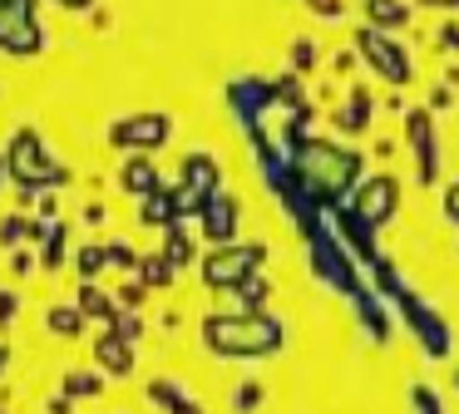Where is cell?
<instances>
[{
  "label": "cell",
  "mask_w": 459,
  "mask_h": 414,
  "mask_svg": "<svg viewBox=\"0 0 459 414\" xmlns=\"http://www.w3.org/2000/svg\"><path fill=\"white\" fill-rule=\"evenodd\" d=\"M25 237H30V222H25L21 212H11L5 222H0V246H21Z\"/></svg>",
  "instance_id": "cell-8"
},
{
  "label": "cell",
  "mask_w": 459,
  "mask_h": 414,
  "mask_svg": "<svg viewBox=\"0 0 459 414\" xmlns=\"http://www.w3.org/2000/svg\"><path fill=\"white\" fill-rule=\"evenodd\" d=\"M0 414H5V410H0Z\"/></svg>",
  "instance_id": "cell-18"
},
{
  "label": "cell",
  "mask_w": 459,
  "mask_h": 414,
  "mask_svg": "<svg viewBox=\"0 0 459 414\" xmlns=\"http://www.w3.org/2000/svg\"><path fill=\"white\" fill-rule=\"evenodd\" d=\"M5 177H15V187H35V193H50V187H65L70 173L55 163L50 143H45L35 128H15L11 148H5Z\"/></svg>",
  "instance_id": "cell-1"
},
{
  "label": "cell",
  "mask_w": 459,
  "mask_h": 414,
  "mask_svg": "<svg viewBox=\"0 0 459 414\" xmlns=\"http://www.w3.org/2000/svg\"><path fill=\"white\" fill-rule=\"evenodd\" d=\"M94 394H100V375H90V370L65 375V400H94Z\"/></svg>",
  "instance_id": "cell-6"
},
{
  "label": "cell",
  "mask_w": 459,
  "mask_h": 414,
  "mask_svg": "<svg viewBox=\"0 0 459 414\" xmlns=\"http://www.w3.org/2000/svg\"><path fill=\"white\" fill-rule=\"evenodd\" d=\"M0 177H5V158H0Z\"/></svg>",
  "instance_id": "cell-16"
},
{
  "label": "cell",
  "mask_w": 459,
  "mask_h": 414,
  "mask_svg": "<svg viewBox=\"0 0 459 414\" xmlns=\"http://www.w3.org/2000/svg\"><path fill=\"white\" fill-rule=\"evenodd\" d=\"M104 262H109V256H104V246H84V252L74 256V266H80V276H84V281H94Z\"/></svg>",
  "instance_id": "cell-10"
},
{
  "label": "cell",
  "mask_w": 459,
  "mask_h": 414,
  "mask_svg": "<svg viewBox=\"0 0 459 414\" xmlns=\"http://www.w3.org/2000/svg\"><path fill=\"white\" fill-rule=\"evenodd\" d=\"M0 5H5V0H0Z\"/></svg>",
  "instance_id": "cell-17"
},
{
  "label": "cell",
  "mask_w": 459,
  "mask_h": 414,
  "mask_svg": "<svg viewBox=\"0 0 459 414\" xmlns=\"http://www.w3.org/2000/svg\"><path fill=\"white\" fill-rule=\"evenodd\" d=\"M11 266H15V276H30V272H35V256H30V252H15Z\"/></svg>",
  "instance_id": "cell-12"
},
{
  "label": "cell",
  "mask_w": 459,
  "mask_h": 414,
  "mask_svg": "<svg viewBox=\"0 0 459 414\" xmlns=\"http://www.w3.org/2000/svg\"><path fill=\"white\" fill-rule=\"evenodd\" d=\"M60 5H70V10H84V5H90V0H60Z\"/></svg>",
  "instance_id": "cell-14"
},
{
  "label": "cell",
  "mask_w": 459,
  "mask_h": 414,
  "mask_svg": "<svg viewBox=\"0 0 459 414\" xmlns=\"http://www.w3.org/2000/svg\"><path fill=\"white\" fill-rule=\"evenodd\" d=\"M84 321H90V315H84L80 306H50V311H45V325H50L55 335H80Z\"/></svg>",
  "instance_id": "cell-5"
},
{
  "label": "cell",
  "mask_w": 459,
  "mask_h": 414,
  "mask_svg": "<svg viewBox=\"0 0 459 414\" xmlns=\"http://www.w3.org/2000/svg\"><path fill=\"white\" fill-rule=\"evenodd\" d=\"M104 256H109V262H119V266H134V252H129V246H104Z\"/></svg>",
  "instance_id": "cell-13"
},
{
  "label": "cell",
  "mask_w": 459,
  "mask_h": 414,
  "mask_svg": "<svg viewBox=\"0 0 459 414\" xmlns=\"http://www.w3.org/2000/svg\"><path fill=\"white\" fill-rule=\"evenodd\" d=\"M80 311H84V315H100V321H114V306H109V296H104V291H94L90 281L80 286Z\"/></svg>",
  "instance_id": "cell-7"
},
{
  "label": "cell",
  "mask_w": 459,
  "mask_h": 414,
  "mask_svg": "<svg viewBox=\"0 0 459 414\" xmlns=\"http://www.w3.org/2000/svg\"><path fill=\"white\" fill-rule=\"evenodd\" d=\"M0 49L5 55H35V49H45V30L35 20V0H5L0 5Z\"/></svg>",
  "instance_id": "cell-2"
},
{
  "label": "cell",
  "mask_w": 459,
  "mask_h": 414,
  "mask_svg": "<svg viewBox=\"0 0 459 414\" xmlns=\"http://www.w3.org/2000/svg\"><path fill=\"white\" fill-rule=\"evenodd\" d=\"M169 138V118L149 114V118H124V124L109 128V143L119 148H149V143H163Z\"/></svg>",
  "instance_id": "cell-3"
},
{
  "label": "cell",
  "mask_w": 459,
  "mask_h": 414,
  "mask_svg": "<svg viewBox=\"0 0 459 414\" xmlns=\"http://www.w3.org/2000/svg\"><path fill=\"white\" fill-rule=\"evenodd\" d=\"M94 355H100V365H104V370H114V375H129V370H134V350H129V341H124L119 331L100 335Z\"/></svg>",
  "instance_id": "cell-4"
},
{
  "label": "cell",
  "mask_w": 459,
  "mask_h": 414,
  "mask_svg": "<svg viewBox=\"0 0 459 414\" xmlns=\"http://www.w3.org/2000/svg\"><path fill=\"white\" fill-rule=\"evenodd\" d=\"M124 187H134V193H149V187H153V168L143 163V158H134V163L124 168Z\"/></svg>",
  "instance_id": "cell-9"
},
{
  "label": "cell",
  "mask_w": 459,
  "mask_h": 414,
  "mask_svg": "<svg viewBox=\"0 0 459 414\" xmlns=\"http://www.w3.org/2000/svg\"><path fill=\"white\" fill-rule=\"evenodd\" d=\"M15 306H21V296H15V291H0V331L15 321Z\"/></svg>",
  "instance_id": "cell-11"
},
{
  "label": "cell",
  "mask_w": 459,
  "mask_h": 414,
  "mask_svg": "<svg viewBox=\"0 0 459 414\" xmlns=\"http://www.w3.org/2000/svg\"><path fill=\"white\" fill-rule=\"evenodd\" d=\"M5 360H11V350H5V345H0V370H5Z\"/></svg>",
  "instance_id": "cell-15"
}]
</instances>
